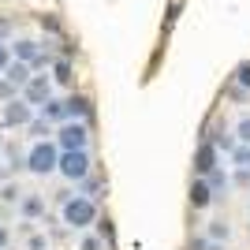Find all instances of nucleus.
Wrapping results in <instances>:
<instances>
[{
    "mask_svg": "<svg viewBox=\"0 0 250 250\" xmlns=\"http://www.w3.org/2000/svg\"><path fill=\"white\" fill-rule=\"evenodd\" d=\"M8 63H11V52H8V45L0 42V71H4V67H8Z\"/></svg>",
    "mask_w": 250,
    "mask_h": 250,
    "instance_id": "29",
    "label": "nucleus"
},
{
    "mask_svg": "<svg viewBox=\"0 0 250 250\" xmlns=\"http://www.w3.org/2000/svg\"><path fill=\"white\" fill-rule=\"evenodd\" d=\"M4 71H8V75H4V79H8V83L15 86V90H22V86H26V79H30V75H34V71H30V63H22V60L8 63Z\"/></svg>",
    "mask_w": 250,
    "mask_h": 250,
    "instance_id": "11",
    "label": "nucleus"
},
{
    "mask_svg": "<svg viewBox=\"0 0 250 250\" xmlns=\"http://www.w3.org/2000/svg\"><path fill=\"white\" fill-rule=\"evenodd\" d=\"M0 198H4V202H19V187H4V190H0Z\"/></svg>",
    "mask_w": 250,
    "mask_h": 250,
    "instance_id": "27",
    "label": "nucleus"
},
{
    "mask_svg": "<svg viewBox=\"0 0 250 250\" xmlns=\"http://www.w3.org/2000/svg\"><path fill=\"white\" fill-rule=\"evenodd\" d=\"M30 250H45V239H42V235H34V239H30Z\"/></svg>",
    "mask_w": 250,
    "mask_h": 250,
    "instance_id": "32",
    "label": "nucleus"
},
{
    "mask_svg": "<svg viewBox=\"0 0 250 250\" xmlns=\"http://www.w3.org/2000/svg\"><path fill=\"white\" fill-rule=\"evenodd\" d=\"M63 108H67V120H90V112H94V104H90L86 94H71L63 101Z\"/></svg>",
    "mask_w": 250,
    "mask_h": 250,
    "instance_id": "9",
    "label": "nucleus"
},
{
    "mask_svg": "<svg viewBox=\"0 0 250 250\" xmlns=\"http://www.w3.org/2000/svg\"><path fill=\"white\" fill-rule=\"evenodd\" d=\"M231 165H235V168H250V146H247V142H235V149H231Z\"/></svg>",
    "mask_w": 250,
    "mask_h": 250,
    "instance_id": "16",
    "label": "nucleus"
},
{
    "mask_svg": "<svg viewBox=\"0 0 250 250\" xmlns=\"http://www.w3.org/2000/svg\"><path fill=\"white\" fill-rule=\"evenodd\" d=\"M231 183H235V187H247L250 183V168H239V172L231 176Z\"/></svg>",
    "mask_w": 250,
    "mask_h": 250,
    "instance_id": "26",
    "label": "nucleus"
},
{
    "mask_svg": "<svg viewBox=\"0 0 250 250\" xmlns=\"http://www.w3.org/2000/svg\"><path fill=\"white\" fill-rule=\"evenodd\" d=\"M26 127H30V135H34V138H49V135H52V127H49V120H45V116H38V120H30V124H26Z\"/></svg>",
    "mask_w": 250,
    "mask_h": 250,
    "instance_id": "19",
    "label": "nucleus"
},
{
    "mask_svg": "<svg viewBox=\"0 0 250 250\" xmlns=\"http://www.w3.org/2000/svg\"><path fill=\"white\" fill-rule=\"evenodd\" d=\"M15 60L30 63V71H38V67H45L52 56H49V52H45L38 42H26V38H22V42H15Z\"/></svg>",
    "mask_w": 250,
    "mask_h": 250,
    "instance_id": "5",
    "label": "nucleus"
},
{
    "mask_svg": "<svg viewBox=\"0 0 250 250\" xmlns=\"http://www.w3.org/2000/svg\"><path fill=\"white\" fill-rule=\"evenodd\" d=\"M52 71H56V75H52L56 83H71V79H75V75H71V60H67V56H63V60H56V63H52Z\"/></svg>",
    "mask_w": 250,
    "mask_h": 250,
    "instance_id": "17",
    "label": "nucleus"
},
{
    "mask_svg": "<svg viewBox=\"0 0 250 250\" xmlns=\"http://www.w3.org/2000/svg\"><path fill=\"white\" fill-rule=\"evenodd\" d=\"M4 243H8V228H0V247H4Z\"/></svg>",
    "mask_w": 250,
    "mask_h": 250,
    "instance_id": "33",
    "label": "nucleus"
},
{
    "mask_svg": "<svg viewBox=\"0 0 250 250\" xmlns=\"http://www.w3.org/2000/svg\"><path fill=\"white\" fill-rule=\"evenodd\" d=\"M250 97V90H243V86H235V90H231V101H247Z\"/></svg>",
    "mask_w": 250,
    "mask_h": 250,
    "instance_id": "30",
    "label": "nucleus"
},
{
    "mask_svg": "<svg viewBox=\"0 0 250 250\" xmlns=\"http://www.w3.org/2000/svg\"><path fill=\"white\" fill-rule=\"evenodd\" d=\"M83 250H104V239H101V235H86V239H83Z\"/></svg>",
    "mask_w": 250,
    "mask_h": 250,
    "instance_id": "24",
    "label": "nucleus"
},
{
    "mask_svg": "<svg viewBox=\"0 0 250 250\" xmlns=\"http://www.w3.org/2000/svg\"><path fill=\"white\" fill-rule=\"evenodd\" d=\"M49 97H52V79H45V75H30V79H26V86H22V101L45 104Z\"/></svg>",
    "mask_w": 250,
    "mask_h": 250,
    "instance_id": "6",
    "label": "nucleus"
},
{
    "mask_svg": "<svg viewBox=\"0 0 250 250\" xmlns=\"http://www.w3.org/2000/svg\"><path fill=\"white\" fill-rule=\"evenodd\" d=\"M206 183H209V190H213V198H217V194H224V190L231 187V176L228 172H224V168H213V172H206Z\"/></svg>",
    "mask_w": 250,
    "mask_h": 250,
    "instance_id": "12",
    "label": "nucleus"
},
{
    "mask_svg": "<svg viewBox=\"0 0 250 250\" xmlns=\"http://www.w3.org/2000/svg\"><path fill=\"white\" fill-rule=\"evenodd\" d=\"M187 250H224V247H220V243H213V239H206V235H194Z\"/></svg>",
    "mask_w": 250,
    "mask_h": 250,
    "instance_id": "20",
    "label": "nucleus"
},
{
    "mask_svg": "<svg viewBox=\"0 0 250 250\" xmlns=\"http://www.w3.org/2000/svg\"><path fill=\"white\" fill-rule=\"evenodd\" d=\"M94 220H97V206H94V198H83V194H75V198H63V224H67V228L83 231V228H90Z\"/></svg>",
    "mask_w": 250,
    "mask_h": 250,
    "instance_id": "1",
    "label": "nucleus"
},
{
    "mask_svg": "<svg viewBox=\"0 0 250 250\" xmlns=\"http://www.w3.org/2000/svg\"><path fill=\"white\" fill-rule=\"evenodd\" d=\"M217 153H220V149L213 146V142H206V138H202L198 153H194V172H198V176H206V172H213V168H217Z\"/></svg>",
    "mask_w": 250,
    "mask_h": 250,
    "instance_id": "8",
    "label": "nucleus"
},
{
    "mask_svg": "<svg viewBox=\"0 0 250 250\" xmlns=\"http://www.w3.org/2000/svg\"><path fill=\"white\" fill-rule=\"evenodd\" d=\"M30 120H34V104H30V101L11 97V101L4 104V124H8V127H26Z\"/></svg>",
    "mask_w": 250,
    "mask_h": 250,
    "instance_id": "7",
    "label": "nucleus"
},
{
    "mask_svg": "<svg viewBox=\"0 0 250 250\" xmlns=\"http://www.w3.org/2000/svg\"><path fill=\"white\" fill-rule=\"evenodd\" d=\"M56 157H60V146L49 142V138H38L26 153V168L34 176H49V172H56Z\"/></svg>",
    "mask_w": 250,
    "mask_h": 250,
    "instance_id": "2",
    "label": "nucleus"
},
{
    "mask_svg": "<svg viewBox=\"0 0 250 250\" xmlns=\"http://www.w3.org/2000/svg\"><path fill=\"white\" fill-rule=\"evenodd\" d=\"M228 235H231V228H228V224H224V220H213V224H209V235H206V239H213V243H224Z\"/></svg>",
    "mask_w": 250,
    "mask_h": 250,
    "instance_id": "18",
    "label": "nucleus"
},
{
    "mask_svg": "<svg viewBox=\"0 0 250 250\" xmlns=\"http://www.w3.org/2000/svg\"><path fill=\"white\" fill-rule=\"evenodd\" d=\"M235 86L250 90V63H239V67H235Z\"/></svg>",
    "mask_w": 250,
    "mask_h": 250,
    "instance_id": "22",
    "label": "nucleus"
},
{
    "mask_svg": "<svg viewBox=\"0 0 250 250\" xmlns=\"http://www.w3.org/2000/svg\"><path fill=\"white\" fill-rule=\"evenodd\" d=\"M8 34H11V19H0V42H4Z\"/></svg>",
    "mask_w": 250,
    "mask_h": 250,
    "instance_id": "31",
    "label": "nucleus"
},
{
    "mask_svg": "<svg viewBox=\"0 0 250 250\" xmlns=\"http://www.w3.org/2000/svg\"><path fill=\"white\" fill-rule=\"evenodd\" d=\"M56 172H60L63 179H71V183H83V179L90 176V153H86V149H60Z\"/></svg>",
    "mask_w": 250,
    "mask_h": 250,
    "instance_id": "3",
    "label": "nucleus"
},
{
    "mask_svg": "<svg viewBox=\"0 0 250 250\" xmlns=\"http://www.w3.org/2000/svg\"><path fill=\"white\" fill-rule=\"evenodd\" d=\"M15 94H19V90H15V86H11L8 79H4V83H0V97H8V101H11V97H15Z\"/></svg>",
    "mask_w": 250,
    "mask_h": 250,
    "instance_id": "28",
    "label": "nucleus"
},
{
    "mask_svg": "<svg viewBox=\"0 0 250 250\" xmlns=\"http://www.w3.org/2000/svg\"><path fill=\"white\" fill-rule=\"evenodd\" d=\"M235 142H247L250 146V116H243L239 124H235Z\"/></svg>",
    "mask_w": 250,
    "mask_h": 250,
    "instance_id": "21",
    "label": "nucleus"
},
{
    "mask_svg": "<svg viewBox=\"0 0 250 250\" xmlns=\"http://www.w3.org/2000/svg\"><path fill=\"white\" fill-rule=\"evenodd\" d=\"M206 142H213V146H217V149H224V153H231V149H235V138H231L228 131H224V127H213V131L206 135Z\"/></svg>",
    "mask_w": 250,
    "mask_h": 250,
    "instance_id": "14",
    "label": "nucleus"
},
{
    "mask_svg": "<svg viewBox=\"0 0 250 250\" xmlns=\"http://www.w3.org/2000/svg\"><path fill=\"white\" fill-rule=\"evenodd\" d=\"M97 235H101L104 243H112V239H116V228H112V220H108V217H104L101 224H97Z\"/></svg>",
    "mask_w": 250,
    "mask_h": 250,
    "instance_id": "23",
    "label": "nucleus"
},
{
    "mask_svg": "<svg viewBox=\"0 0 250 250\" xmlns=\"http://www.w3.org/2000/svg\"><path fill=\"white\" fill-rule=\"evenodd\" d=\"M0 142H4V138H0Z\"/></svg>",
    "mask_w": 250,
    "mask_h": 250,
    "instance_id": "34",
    "label": "nucleus"
},
{
    "mask_svg": "<svg viewBox=\"0 0 250 250\" xmlns=\"http://www.w3.org/2000/svg\"><path fill=\"white\" fill-rule=\"evenodd\" d=\"M90 142V131H86L83 120H63L60 131H56V146L60 149H86Z\"/></svg>",
    "mask_w": 250,
    "mask_h": 250,
    "instance_id": "4",
    "label": "nucleus"
},
{
    "mask_svg": "<svg viewBox=\"0 0 250 250\" xmlns=\"http://www.w3.org/2000/svg\"><path fill=\"white\" fill-rule=\"evenodd\" d=\"M38 108H42V116L49 124H63V120H67V108H63V101H56V97H49V101L38 104Z\"/></svg>",
    "mask_w": 250,
    "mask_h": 250,
    "instance_id": "13",
    "label": "nucleus"
},
{
    "mask_svg": "<svg viewBox=\"0 0 250 250\" xmlns=\"http://www.w3.org/2000/svg\"><path fill=\"white\" fill-rule=\"evenodd\" d=\"M190 209H206L209 202H213V190H209V183H206V176L202 179H194V183H190Z\"/></svg>",
    "mask_w": 250,
    "mask_h": 250,
    "instance_id": "10",
    "label": "nucleus"
},
{
    "mask_svg": "<svg viewBox=\"0 0 250 250\" xmlns=\"http://www.w3.org/2000/svg\"><path fill=\"white\" fill-rule=\"evenodd\" d=\"M42 26L49 34H60V19H56V15H42Z\"/></svg>",
    "mask_w": 250,
    "mask_h": 250,
    "instance_id": "25",
    "label": "nucleus"
},
{
    "mask_svg": "<svg viewBox=\"0 0 250 250\" xmlns=\"http://www.w3.org/2000/svg\"><path fill=\"white\" fill-rule=\"evenodd\" d=\"M42 209H45V202L38 198V194H30V198H22V217H26V220L42 217Z\"/></svg>",
    "mask_w": 250,
    "mask_h": 250,
    "instance_id": "15",
    "label": "nucleus"
}]
</instances>
